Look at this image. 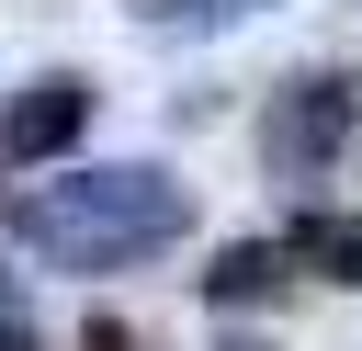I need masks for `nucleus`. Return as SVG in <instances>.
Segmentation results:
<instances>
[{"label": "nucleus", "instance_id": "3", "mask_svg": "<svg viewBox=\"0 0 362 351\" xmlns=\"http://www.w3.org/2000/svg\"><path fill=\"white\" fill-rule=\"evenodd\" d=\"M79 125H90V79H34V91H11V113H0V147H11V170H45V159H68L79 147Z\"/></svg>", "mask_w": 362, "mask_h": 351}, {"label": "nucleus", "instance_id": "4", "mask_svg": "<svg viewBox=\"0 0 362 351\" xmlns=\"http://www.w3.org/2000/svg\"><path fill=\"white\" fill-rule=\"evenodd\" d=\"M283 272H294V249H283V238H238V249H215L204 306H260V294H283Z\"/></svg>", "mask_w": 362, "mask_h": 351}, {"label": "nucleus", "instance_id": "9", "mask_svg": "<svg viewBox=\"0 0 362 351\" xmlns=\"http://www.w3.org/2000/svg\"><path fill=\"white\" fill-rule=\"evenodd\" d=\"M226 351H260V340H226Z\"/></svg>", "mask_w": 362, "mask_h": 351}, {"label": "nucleus", "instance_id": "6", "mask_svg": "<svg viewBox=\"0 0 362 351\" xmlns=\"http://www.w3.org/2000/svg\"><path fill=\"white\" fill-rule=\"evenodd\" d=\"M283 249H294L305 272H328V283H362V215H305Z\"/></svg>", "mask_w": 362, "mask_h": 351}, {"label": "nucleus", "instance_id": "2", "mask_svg": "<svg viewBox=\"0 0 362 351\" xmlns=\"http://www.w3.org/2000/svg\"><path fill=\"white\" fill-rule=\"evenodd\" d=\"M351 125H362V79H351V68H294V79L272 91V113H260L272 181H328V159L351 147Z\"/></svg>", "mask_w": 362, "mask_h": 351}, {"label": "nucleus", "instance_id": "7", "mask_svg": "<svg viewBox=\"0 0 362 351\" xmlns=\"http://www.w3.org/2000/svg\"><path fill=\"white\" fill-rule=\"evenodd\" d=\"M79 351H147V340H136L124 317H90V328H79Z\"/></svg>", "mask_w": 362, "mask_h": 351}, {"label": "nucleus", "instance_id": "8", "mask_svg": "<svg viewBox=\"0 0 362 351\" xmlns=\"http://www.w3.org/2000/svg\"><path fill=\"white\" fill-rule=\"evenodd\" d=\"M0 351H34V328H23V317H0Z\"/></svg>", "mask_w": 362, "mask_h": 351}, {"label": "nucleus", "instance_id": "1", "mask_svg": "<svg viewBox=\"0 0 362 351\" xmlns=\"http://www.w3.org/2000/svg\"><path fill=\"white\" fill-rule=\"evenodd\" d=\"M192 226V192L158 159H113V170H57L11 204V238L45 272H136Z\"/></svg>", "mask_w": 362, "mask_h": 351}, {"label": "nucleus", "instance_id": "5", "mask_svg": "<svg viewBox=\"0 0 362 351\" xmlns=\"http://www.w3.org/2000/svg\"><path fill=\"white\" fill-rule=\"evenodd\" d=\"M272 0H136V23L147 34H170V45H192V34H238V23H260Z\"/></svg>", "mask_w": 362, "mask_h": 351}]
</instances>
